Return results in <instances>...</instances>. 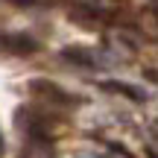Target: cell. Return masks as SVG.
Here are the masks:
<instances>
[{"label": "cell", "instance_id": "cell-1", "mask_svg": "<svg viewBox=\"0 0 158 158\" xmlns=\"http://www.w3.org/2000/svg\"><path fill=\"white\" fill-rule=\"evenodd\" d=\"M0 50L12 56H32L38 50V41L29 35H0Z\"/></svg>", "mask_w": 158, "mask_h": 158}, {"label": "cell", "instance_id": "cell-3", "mask_svg": "<svg viewBox=\"0 0 158 158\" xmlns=\"http://www.w3.org/2000/svg\"><path fill=\"white\" fill-rule=\"evenodd\" d=\"M64 59L68 62H76V64H85V68L91 64V56H85L82 50H64Z\"/></svg>", "mask_w": 158, "mask_h": 158}, {"label": "cell", "instance_id": "cell-2", "mask_svg": "<svg viewBox=\"0 0 158 158\" xmlns=\"http://www.w3.org/2000/svg\"><path fill=\"white\" fill-rule=\"evenodd\" d=\"M32 91L35 94H44V97H53V100H59V102H73L70 94H64L59 85H50V82H32Z\"/></svg>", "mask_w": 158, "mask_h": 158}, {"label": "cell", "instance_id": "cell-4", "mask_svg": "<svg viewBox=\"0 0 158 158\" xmlns=\"http://www.w3.org/2000/svg\"><path fill=\"white\" fill-rule=\"evenodd\" d=\"M106 88H111V91H117V94H126V97H132V100H141V94H138L135 88H129V85H120V82H108Z\"/></svg>", "mask_w": 158, "mask_h": 158}]
</instances>
